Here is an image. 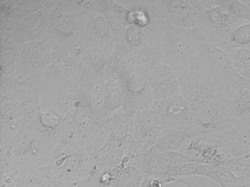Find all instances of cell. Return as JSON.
<instances>
[{
	"label": "cell",
	"mask_w": 250,
	"mask_h": 187,
	"mask_svg": "<svg viewBox=\"0 0 250 187\" xmlns=\"http://www.w3.org/2000/svg\"><path fill=\"white\" fill-rule=\"evenodd\" d=\"M159 35L158 45L162 55V62L176 72L195 70L198 64L197 28H179L166 23H158Z\"/></svg>",
	"instance_id": "obj_1"
},
{
	"label": "cell",
	"mask_w": 250,
	"mask_h": 187,
	"mask_svg": "<svg viewBox=\"0 0 250 187\" xmlns=\"http://www.w3.org/2000/svg\"><path fill=\"white\" fill-rule=\"evenodd\" d=\"M93 162L90 154L68 145H55L42 166L52 179L59 182H82L90 177Z\"/></svg>",
	"instance_id": "obj_2"
},
{
	"label": "cell",
	"mask_w": 250,
	"mask_h": 187,
	"mask_svg": "<svg viewBox=\"0 0 250 187\" xmlns=\"http://www.w3.org/2000/svg\"><path fill=\"white\" fill-rule=\"evenodd\" d=\"M197 70L216 84L222 96L228 93L240 78L228 54L210 42L200 31Z\"/></svg>",
	"instance_id": "obj_3"
},
{
	"label": "cell",
	"mask_w": 250,
	"mask_h": 187,
	"mask_svg": "<svg viewBox=\"0 0 250 187\" xmlns=\"http://www.w3.org/2000/svg\"><path fill=\"white\" fill-rule=\"evenodd\" d=\"M196 0H147L145 8L157 20L179 28H197Z\"/></svg>",
	"instance_id": "obj_4"
},
{
	"label": "cell",
	"mask_w": 250,
	"mask_h": 187,
	"mask_svg": "<svg viewBox=\"0 0 250 187\" xmlns=\"http://www.w3.org/2000/svg\"><path fill=\"white\" fill-rule=\"evenodd\" d=\"M181 94L196 110L222 97V94L214 83L199 70L176 72Z\"/></svg>",
	"instance_id": "obj_5"
},
{
	"label": "cell",
	"mask_w": 250,
	"mask_h": 187,
	"mask_svg": "<svg viewBox=\"0 0 250 187\" xmlns=\"http://www.w3.org/2000/svg\"><path fill=\"white\" fill-rule=\"evenodd\" d=\"M115 35L104 14L87 10L83 30L84 48H99L109 59L115 51Z\"/></svg>",
	"instance_id": "obj_6"
},
{
	"label": "cell",
	"mask_w": 250,
	"mask_h": 187,
	"mask_svg": "<svg viewBox=\"0 0 250 187\" xmlns=\"http://www.w3.org/2000/svg\"><path fill=\"white\" fill-rule=\"evenodd\" d=\"M148 108L157 115L162 130L179 126L191 125L197 112L196 108L182 95L165 100L153 101Z\"/></svg>",
	"instance_id": "obj_7"
},
{
	"label": "cell",
	"mask_w": 250,
	"mask_h": 187,
	"mask_svg": "<svg viewBox=\"0 0 250 187\" xmlns=\"http://www.w3.org/2000/svg\"><path fill=\"white\" fill-rule=\"evenodd\" d=\"M222 136V135H221ZM219 135L202 134L186 142L179 151L192 158L197 163L221 165L228 159Z\"/></svg>",
	"instance_id": "obj_8"
},
{
	"label": "cell",
	"mask_w": 250,
	"mask_h": 187,
	"mask_svg": "<svg viewBox=\"0 0 250 187\" xmlns=\"http://www.w3.org/2000/svg\"><path fill=\"white\" fill-rule=\"evenodd\" d=\"M193 124L200 130L202 134L219 136L223 135L234 125L222 97L197 110Z\"/></svg>",
	"instance_id": "obj_9"
},
{
	"label": "cell",
	"mask_w": 250,
	"mask_h": 187,
	"mask_svg": "<svg viewBox=\"0 0 250 187\" xmlns=\"http://www.w3.org/2000/svg\"><path fill=\"white\" fill-rule=\"evenodd\" d=\"M122 80L123 105L138 111L151 105L153 99L147 79L134 72L122 76Z\"/></svg>",
	"instance_id": "obj_10"
},
{
	"label": "cell",
	"mask_w": 250,
	"mask_h": 187,
	"mask_svg": "<svg viewBox=\"0 0 250 187\" xmlns=\"http://www.w3.org/2000/svg\"><path fill=\"white\" fill-rule=\"evenodd\" d=\"M153 101L171 99L181 95L176 71L168 64L161 62L149 78Z\"/></svg>",
	"instance_id": "obj_11"
},
{
	"label": "cell",
	"mask_w": 250,
	"mask_h": 187,
	"mask_svg": "<svg viewBox=\"0 0 250 187\" xmlns=\"http://www.w3.org/2000/svg\"><path fill=\"white\" fill-rule=\"evenodd\" d=\"M222 99L234 124L250 118V82L240 77Z\"/></svg>",
	"instance_id": "obj_12"
},
{
	"label": "cell",
	"mask_w": 250,
	"mask_h": 187,
	"mask_svg": "<svg viewBox=\"0 0 250 187\" xmlns=\"http://www.w3.org/2000/svg\"><path fill=\"white\" fill-rule=\"evenodd\" d=\"M249 119L240 121L221 136L228 159H244L250 156Z\"/></svg>",
	"instance_id": "obj_13"
},
{
	"label": "cell",
	"mask_w": 250,
	"mask_h": 187,
	"mask_svg": "<svg viewBox=\"0 0 250 187\" xmlns=\"http://www.w3.org/2000/svg\"><path fill=\"white\" fill-rule=\"evenodd\" d=\"M200 135L201 131L194 124L163 129L151 149L159 152L179 150L186 142Z\"/></svg>",
	"instance_id": "obj_14"
},
{
	"label": "cell",
	"mask_w": 250,
	"mask_h": 187,
	"mask_svg": "<svg viewBox=\"0 0 250 187\" xmlns=\"http://www.w3.org/2000/svg\"><path fill=\"white\" fill-rule=\"evenodd\" d=\"M46 41L32 40L24 45L20 56V70L23 73H36L47 65L51 53Z\"/></svg>",
	"instance_id": "obj_15"
},
{
	"label": "cell",
	"mask_w": 250,
	"mask_h": 187,
	"mask_svg": "<svg viewBox=\"0 0 250 187\" xmlns=\"http://www.w3.org/2000/svg\"><path fill=\"white\" fill-rule=\"evenodd\" d=\"M104 108L114 111L123 105V80L115 66L107 61L103 74Z\"/></svg>",
	"instance_id": "obj_16"
},
{
	"label": "cell",
	"mask_w": 250,
	"mask_h": 187,
	"mask_svg": "<svg viewBox=\"0 0 250 187\" xmlns=\"http://www.w3.org/2000/svg\"><path fill=\"white\" fill-rule=\"evenodd\" d=\"M196 176L209 178L221 187H246L244 174L238 175L230 168L222 165L199 164Z\"/></svg>",
	"instance_id": "obj_17"
},
{
	"label": "cell",
	"mask_w": 250,
	"mask_h": 187,
	"mask_svg": "<svg viewBox=\"0 0 250 187\" xmlns=\"http://www.w3.org/2000/svg\"><path fill=\"white\" fill-rule=\"evenodd\" d=\"M203 7V13L209 23L224 29H235L244 23V20L237 19L220 6L213 4L212 0H198Z\"/></svg>",
	"instance_id": "obj_18"
},
{
	"label": "cell",
	"mask_w": 250,
	"mask_h": 187,
	"mask_svg": "<svg viewBox=\"0 0 250 187\" xmlns=\"http://www.w3.org/2000/svg\"><path fill=\"white\" fill-rule=\"evenodd\" d=\"M162 61V52L159 45L150 46L144 42L137 50L135 73L149 80L150 75Z\"/></svg>",
	"instance_id": "obj_19"
},
{
	"label": "cell",
	"mask_w": 250,
	"mask_h": 187,
	"mask_svg": "<svg viewBox=\"0 0 250 187\" xmlns=\"http://www.w3.org/2000/svg\"><path fill=\"white\" fill-rule=\"evenodd\" d=\"M14 187H54L55 181L42 168L12 177Z\"/></svg>",
	"instance_id": "obj_20"
},
{
	"label": "cell",
	"mask_w": 250,
	"mask_h": 187,
	"mask_svg": "<svg viewBox=\"0 0 250 187\" xmlns=\"http://www.w3.org/2000/svg\"><path fill=\"white\" fill-rule=\"evenodd\" d=\"M103 51L97 48H87L80 58L82 64L87 66L98 74L103 76L105 66L107 61Z\"/></svg>",
	"instance_id": "obj_21"
},
{
	"label": "cell",
	"mask_w": 250,
	"mask_h": 187,
	"mask_svg": "<svg viewBox=\"0 0 250 187\" xmlns=\"http://www.w3.org/2000/svg\"><path fill=\"white\" fill-rule=\"evenodd\" d=\"M212 2L223 7L237 19L250 23V8L243 0H212Z\"/></svg>",
	"instance_id": "obj_22"
},
{
	"label": "cell",
	"mask_w": 250,
	"mask_h": 187,
	"mask_svg": "<svg viewBox=\"0 0 250 187\" xmlns=\"http://www.w3.org/2000/svg\"><path fill=\"white\" fill-rule=\"evenodd\" d=\"M126 21L128 25H135L145 29L150 23V13L143 7L130 10L127 15Z\"/></svg>",
	"instance_id": "obj_23"
},
{
	"label": "cell",
	"mask_w": 250,
	"mask_h": 187,
	"mask_svg": "<svg viewBox=\"0 0 250 187\" xmlns=\"http://www.w3.org/2000/svg\"><path fill=\"white\" fill-rule=\"evenodd\" d=\"M232 42L237 47H247L250 45V23L246 22L234 29Z\"/></svg>",
	"instance_id": "obj_24"
},
{
	"label": "cell",
	"mask_w": 250,
	"mask_h": 187,
	"mask_svg": "<svg viewBox=\"0 0 250 187\" xmlns=\"http://www.w3.org/2000/svg\"><path fill=\"white\" fill-rule=\"evenodd\" d=\"M145 32L144 29L135 26L128 25L125 28V41L128 45L134 48H139L144 43Z\"/></svg>",
	"instance_id": "obj_25"
},
{
	"label": "cell",
	"mask_w": 250,
	"mask_h": 187,
	"mask_svg": "<svg viewBox=\"0 0 250 187\" xmlns=\"http://www.w3.org/2000/svg\"><path fill=\"white\" fill-rule=\"evenodd\" d=\"M46 1H11L12 9L18 13H36L42 10Z\"/></svg>",
	"instance_id": "obj_26"
},
{
	"label": "cell",
	"mask_w": 250,
	"mask_h": 187,
	"mask_svg": "<svg viewBox=\"0 0 250 187\" xmlns=\"http://www.w3.org/2000/svg\"><path fill=\"white\" fill-rule=\"evenodd\" d=\"M54 187H88L85 181L82 182H59L55 181Z\"/></svg>",
	"instance_id": "obj_27"
},
{
	"label": "cell",
	"mask_w": 250,
	"mask_h": 187,
	"mask_svg": "<svg viewBox=\"0 0 250 187\" xmlns=\"http://www.w3.org/2000/svg\"><path fill=\"white\" fill-rule=\"evenodd\" d=\"M243 161L246 165L245 171L244 172L246 187H250V156L243 159Z\"/></svg>",
	"instance_id": "obj_28"
},
{
	"label": "cell",
	"mask_w": 250,
	"mask_h": 187,
	"mask_svg": "<svg viewBox=\"0 0 250 187\" xmlns=\"http://www.w3.org/2000/svg\"><path fill=\"white\" fill-rule=\"evenodd\" d=\"M141 178H140V180L134 181V182L131 183V184L127 186L126 187H140V181H141Z\"/></svg>",
	"instance_id": "obj_29"
},
{
	"label": "cell",
	"mask_w": 250,
	"mask_h": 187,
	"mask_svg": "<svg viewBox=\"0 0 250 187\" xmlns=\"http://www.w3.org/2000/svg\"><path fill=\"white\" fill-rule=\"evenodd\" d=\"M176 182H180L181 183V184H185V185L188 186V187H194V186L191 185V184H190L189 183L187 182V181H184L183 179L178 180Z\"/></svg>",
	"instance_id": "obj_30"
},
{
	"label": "cell",
	"mask_w": 250,
	"mask_h": 187,
	"mask_svg": "<svg viewBox=\"0 0 250 187\" xmlns=\"http://www.w3.org/2000/svg\"><path fill=\"white\" fill-rule=\"evenodd\" d=\"M140 187H149L146 184V183L142 179V178L141 181H140Z\"/></svg>",
	"instance_id": "obj_31"
},
{
	"label": "cell",
	"mask_w": 250,
	"mask_h": 187,
	"mask_svg": "<svg viewBox=\"0 0 250 187\" xmlns=\"http://www.w3.org/2000/svg\"><path fill=\"white\" fill-rule=\"evenodd\" d=\"M244 2L246 4L248 5V7L250 8V0H243Z\"/></svg>",
	"instance_id": "obj_32"
},
{
	"label": "cell",
	"mask_w": 250,
	"mask_h": 187,
	"mask_svg": "<svg viewBox=\"0 0 250 187\" xmlns=\"http://www.w3.org/2000/svg\"><path fill=\"white\" fill-rule=\"evenodd\" d=\"M248 121H249V124H250V118H249Z\"/></svg>",
	"instance_id": "obj_33"
}]
</instances>
